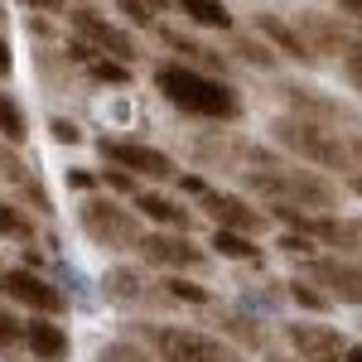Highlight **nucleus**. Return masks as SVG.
I'll return each mask as SVG.
<instances>
[{
    "label": "nucleus",
    "instance_id": "aec40b11",
    "mask_svg": "<svg viewBox=\"0 0 362 362\" xmlns=\"http://www.w3.org/2000/svg\"><path fill=\"white\" fill-rule=\"evenodd\" d=\"M285 295H290V305L305 309V314H329V309H334V295H329V290H319L309 276L285 280Z\"/></svg>",
    "mask_w": 362,
    "mask_h": 362
},
{
    "label": "nucleus",
    "instance_id": "9b49d317",
    "mask_svg": "<svg viewBox=\"0 0 362 362\" xmlns=\"http://www.w3.org/2000/svg\"><path fill=\"white\" fill-rule=\"evenodd\" d=\"M198 203H203V213L213 218V227H227V232H251V237H261V232L271 227V213H266V208H256V203L242 198V194L208 189Z\"/></svg>",
    "mask_w": 362,
    "mask_h": 362
},
{
    "label": "nucleus",
    "instance_id": "412c9836",
    "mask_svg": "<svg viewBox=\"0 0 362 362\" xmlns=\"http://www.w3.org/2000/svg\"><path fill=\"white\" fill-rule=\"evenodd\" d=\"M0 140H10V145L29 140V121H25V107H20L15 92H0Z\"/></svg>",
    "mask_w": 362,
    "mask_h": 362
},
{
    "label": "nucleus",
    "instance_id": "a878e982",
    "mask_svg": "<svg viewBox=\"0 0 362 362\" xmlns=\"http://www.w3.org/2000/svg\"><path fill=\"white\" fill-rule=\"evenodd\" d=\"M223 329L237 338V343H247V348H261V343H266V329H256V319L237 314V309H223Z\"/></svg>",
    "mask_w": 362,
    "mask_h": 362
},
{
    "label": "nucleus",
    "instance_id": "79ce46f5",
    "mask_svg": "<svg viewBox=\"0 0 362 362\" xmlns=\"http://www.w3.org/2000/svg\"><path fill=\"white\" fill-rule=\"evenodd\" d=\"M0 25H5V5H0Z\"/></svg>",
    "mask_w": 362,
    "mask_h": 362
},
{
    "label": "nucleus",
    "instance_id": "5701e85b",
    "mask_svg": "<svg viewBox=\"0 0 362 362\" xmlns=\"http://www.w3.org/2000/svg\"><path fill=\"white\" fill-rule=\"evenodd\" d=\"M0 237L5 242H34V223H29V213L25 208H15L10 198H0Z\"/></svg>",
    "mask_w": 362,
    "mask_h": 362
},
{
    "label": "nucleus",
    "instance_id": "473e14b6",
    "mask_svg": "<svg viewBox=\"0 0 362 362\" xmlns=\"http://www.w3.org/2000/svg\"><path fill=\"white\" fill-rule=\"evenodd\" d=\"M343 78L353 83V92H362V44L353 54H343Z\"/></svg>",
    "mask_w": 362,
    "mask_h": 362
},
{
    "label": "nucleus",
    "instance_id": "7ed1b4c3",
    "mask_svg": "<svg viewBox=\"0 0 362 362\" xmlns=\"http://www.w3.org/2000/svg\"><path fill=\"white\" fill-rule=\"evenodd\" d=\"M271 136H276L280 150H290L300 165L309 169H334V174H348L353 165V150H348V140L338 136L334 126H324V121H309L300 112H285L271 121Z\"/></svg>",
    "mask_w": 362,
    "mask_h": 362
},
{
    "label": "nucleus",
    "instance_id": "c85d7f7f",
    "mask_svg": "<svg viewBox=\"0 0 362 362\" xmlns=\"http://www.w3.org/2000/svg\"><path fill=\"white\" fill-rule=\"evenodd\" d=\"M116 10H121L131 25H145V29L160 25V15H155V5H150V0H116Z\"/></svg>",
    "mask_w": 362,
    "mask_h": 362
},
{
    "label": "nucleus",
    "instance_id": "bb28decb",
    "mask_svg": "<svg viewBox=\"0 0 362 362\" xmlns=\"http://www.w3.org/2000/svg\"><path fill=\"white\" fill-rule=\"evenodd\" d=\"M160 285H165L169 300H179V305H213V290H203V285H194V280H184V276H169Z\"/></svg>",
    "mask_w": 362,
    "mask_h": 362
},
{
    "label": "nucleus",
    "instance_id": "c9c22d12",
    "mask_svg": "<svg viewBox=\"0 0 362 362\" xmlns=\"http://www.w3.org/2000/svg\"><path fill=\"white\" fill-rule=\"evenodd\" d=\"M338 10H343L353 25H362V0H338Z\"/></svg>",
    "mask_w": 362,
    "mask_h": 362
},
{
    "label": "nucleus",
    "instance_id": "cd10ccee",
    "mask_svg": "<svg viewBox=\"0 0 362 362\" xmlns=\"http://www.w3.org/2000/svg\"><path fill=\"white\" fill-rule=\"evenodd\" d=\"M15 343H25V319H15L5 300H0V353H10Z\"/></svg>",
    "mask_w": 362,
    "mask_h": 362
},
{
    "label": "nucleus",
    "instance_id": "f3484780",
    "mask_svg": "<svg viewBox=\"0 0 362 362\" xmlns=\"http://www.w3.org/2000/svg\"><path fill=\"white\" fill-rule=\"evenodd\" d=\"M160 39H165L169 49L179 54V63H189V68H203V73H218V68H227L223 54H213L208 44H198V39L179 34V29H160Z\"/></svg>",
    "mask_w": 362,
    "mask_h": 362
},
{
    "label": "nucleus",
    "instance_id": "58836bf2",
    "mask_svg": "<svg viewBox=\"0 0 362 362\" xmlns=\"http://www.w3.org/2000/svg\"><path fill=\"white\" fill-rule=\"evenodd\" d=\"M343 362H362V343H353V348L343 353Z\"/></svg>",
    "mask_w": 362,
    "mask_h": 362
},
{
    "label": "nucleus",
    "instance_id": "c756f323",
    "mask_svg": "<svg viewBox=\"0 0 362 362\" xmlns=\"http://www.w3.org/2000/svg\"><path fill=\"white\" fill-rule=\"evenodd\" d=\"M102 184H107V189H116V194H131V198L140 194V179H136V174H126V169H112V165L102 169Z\"/></svg>",
    "mask_w": 362,
    "mask_h": 362
},
{
    "label": "nucleus",
    "instance_id": "1a4fd4ad",
    "mask_svg": "<svg viewBox=\"0 0 362 362\" xmlns=\"http://www.w3.org/2000/svg\"><path fill=\"white\" fill-rule=\"evenodd\" d=\"M68 25H73V34H78L83 44H92L97 54L121 58V63H136V58H140L136 34H131V29H121L116 20H107V15H97L92 5H78V10H68Z\"/></svg>",
    "mask_w": 362,
    "mask_h": 362
},
{
    "label": "nucleus",
    "instance_id": "7c9ffc66",
    "mask_svg": "<svg viewBox=\"0 0 362 362\" xmlns=\"http://www.w3.org/2000/svg\"><path fill=\"white\" fill-rule=\"evenodd\" d=\"M49 136H54L58 145H83V126L68 121V116H54V121H49Z\"/></svg>",
    "mask_w": 362,
    "mask_h": 362
},
{
    "label": "nucleus",
    "instance_id": "ea45409f",
    "mask_svg": "<svg viewBox=\"0 0 362 362\" xmlns=\"http://www.w3.org/2000/svg\"><path fill=\"white\" fill-rule=\"evenodd\" d=\"M353 232H358V237H362V218H353Z\"/></svg>",
    "mask_w": 362,
    "mask_h": 362
},
{
    "label": "nucleus",
    "instance_id": "f03ea898",
    "mask_svg": "<svg viewBox=\"0 0 362 362\" xmlns=\"http://www.w3.org/2000/svg\"><path fill=\"white\" fill-rule=\"evenodd\" d=\"M247 189H256L266 203H295L309 213H334L338 208V184L324 169H305L300 160L256 155V169H247Z\"/></svg>",
    "mask_w": 362,
    "mask_h": 362
},
{
    "label": "nucleus",
    "instance_id": "4be33fe9",
    "mask_svg": "<svg viewBox=\"0 0 362 362\" xmlns=\"http://www.w3.org/2000/svg\"><path fill=\"white\" fill-rule=\"evenodd\" d=\"M232 54L242 58V63H251V68H276L280 63V54L261 34H232Z\"/></svg>",
    "mask_w": 362,
    "mask_h": 362
},
{
    "label": "nucleus",
    "instance_id": "b1692460",
    "mask_svg": "<svg viewBox=\"0 0 362 362\" xmlns=\"http://www.w3.org/2000/svg\"><path fill=\"white\" fill-rule=\"evenodd\" d=\"M140 295V271H131V266H116V271H107V300H116V305H131Z\"/></svg>",
    "mask_w": 362,
    "mask_h": 362
},
{
    "label": "nucleus",
    "instance_id": "a211bd4d",
    "mask_svg": "<svg viewBox=\"0 0 362 362\" xmlns=\"http://www.w3.org/2000/svg\"><path fill=\"white\" fill-rule=\"evenodd\" d=\"M213 256H227V261H261V242L251 232H227V227H213L208 237Z\"/></svg>",
    "mask_w": 362,
    "mask_h": 362
},
{
    "label": "nucleus",
    "instance_id": "e433bc0d",
    "mask_svg": "<svg viewBox=\"0 0 362 362\" xmlns=\"http://www.w3.org/2000/svg\"><path fill=\"white\" fill-rule=\"evenodd\" d=\"M20 5H25V10H63L68 0H20Z\"/></svg>",
    "mask_w": 362,
    "mask_h": 362
},
{
    "label": "nucleus",
    "instance_id": "a19ab883",
    "mask_svg": "<svg viewBox=\"0 0 362 362\" xmlns=\"http://www.w3.org/2000/svg\"><path fill=\"white\" fill-rule=\"evenodd\" d=\"M271 362H300V358H271Z\"/></svg>",
    "mask_w": 362,
    "mask_h": 362
},
{
    "label": "nucleus",
    "instance_id": "4c0bfd02",
    "mask_svg": "<svg viewBox=\"0 0 362 362\" xmlns=\"http://www.w3.org/2000/svg\"><path fill=\"white\" fill-rule=\"evenodd\" d=\"M348 150H353V165H362V136H353V140H348Z\"/></svg>",
    "mask_w": 362,
    "mask_h": 362
},
{
    "label": "nucleus",
    "instance_id": "dca6fc26",
    "mask_svg": "<svg viewBox=\"0 0 362 362\" xmlns=\"http://www.w3.org/2000/svg\"><path fill=\"white\" fill-rule=\"evenodd\" d=\"M309 44H314V54H353L362 44V29H348V25H334L329 15H319V10H309Z\"/></svg>",
    "mask_w": 362,
    "mask_h": 362
},
{
    "label": "nucleus",
    "instance_id": "6ab92c4d",
    "mask_svg": "<svg viewBox=\"0 0 362 362\" xmlns=\"http://www.w3.org/2000/svg\"><path fill=\"white\" fill-rule=\"evenodd\" d=\"M174 10H184V20L198 29H232V10L223 0H174Z\"/></svg>",
    "mask_w": 362,
    "mask_h": 362
},
{
    "label": "nucleus",
    "instance_id": "423d86ee",
    "mask_svg": "<svg viewBox=\"0 0 362 362\" xmlns=\"http://www.w3.org/2000/svg\"><path fill=\"white\" fill-rule=\"evenodd\" d=\"M97 155H102V165L126 169V174H136V179H145V184H169V179H179V169H174V160H169L165 150L145 145V140L102 136V140H97Z\"/></svg>",
    "mask_w": 362,
    "mask_h": 362
},
{
    "label": "nucleus",
    "instance_id": "f257e3e1",
    "mask_svg": "<svg viewBox=\"0 0 362 362\" xmlns=\"http://www.w3.org/2000/svg\"><path fill=\"white\" fill-rule=\"evenodd\" d=\"M155 92L165 97L174 112L198 116V121H237L242 116V92L227 83V78L203 73V68H189L179 58L155 63Z\"/></svg>",
    "mask_w": 362,
    "mask_h": 362
},
{
    "label": "nucleus",
    "instance_id": "20e7f679",
    "mask_svg": "<svg viewBox=\"0 0 362 362\" xmlns=\"http://www.w3.org/2000/svg\"><path fill=\"white\" fill-rule=\"evenodd\" d=\"M78 227H83L87 242L102 247V251H136L140 237H145L136 208H121V203L107 198V194H87L83 203H78Z\"/></svg>",
    "mask_w": 362,
    "mask_h": 362
},
{
    "label": "nucleus",
    "instance_id": "6e6552de",
    "mask_svg": "<svg viewBox=\"0 0 362 362\" xmlns=\"http://www.w3.org/2000/svg\"><path fill=\"white\" fill-rule=\"evenodd\" d=\"M150 343H155L160 362H237V353L223 338H208L198 329H179V324H155Z\"/></svg>",
    "mask_w": 362,
    "mask_h": 362
},
{
    "label": "nucleus",
    "instance_id": "f8f14e48",
    "mask_svg": "<svg viewBox=\"0 0 362 362\" xmlns=\"http://www.w3.org/2000/svg\"><path fill=\"white\" fill-rule=\"evenodd\" d=\"M285 343L295 348L300 362H343V353L353 348L334 324H305V319L285 324Z\"/></svg>",
    "mask_w": 362,
    "mask_h": 362
},
{
    "label": "nucleus",
    "instance_id": "393cba45",
    "mask_svg": "<svg viewBox=\"0 0 362 362\" xmlns=\"http://www.w3.org/2000/svg\"><path fill=\"white\" fill-rule=\"evenodd\" d=\"M87 78H92V83H112V87H126V83H131V63H121V58H107V54H97L92 63H87Z\"/></svg>",
    "mask_w": 362,
    "mask_h": 362
},
{
    "label": "nucleus",
    "instance_id": "ddd939ff",
    "mask_svg": "<svg viewBox=\"0 0 362 362\" xmlns=\"http://www.w3.org/2000/svg\"><path fill=\"white\" fill-rule=\"evenodd\" d=\"M25 348L34 362H68L73 353V338L58 319H44V314H29L25 319Z\"/></svg>",
    "mask_w": 362,
    "mask_h": 362
},
{
    "label": "nucleus",
    "instance_id": "2eb2a0df",
    "mask_svg": "<svg viewBox=\"0 0 362 362\" xmlns=\"http://www.w3.org/2000/svg\"><path fill=\"white\" fill-rule=\"evenodd\" d=\"M256 34H261V39H266L280 58H295V63H319L314 44H309L295 25H285L276 10H261V15H256Z\"/></svg>",
    "mask_w": 362,
    "mask_h": 362
},
{
    "label": "nucleus",
    "instance_id": "39448f33",
    "mask_svg": "<svg viewBox=\"0 0 362 362\" xmlns=\"http://www.w3.org/2000/svg\"><path fill=\"white\" fill-rule=\"evenodd\" d=\"M0 300L25 305L29 314H44V319L68 314V295H63L44 271H34V266H5V271H0Z\"/></svg>",
    "mask_w": 362,
    "mask_h": 362
},
{
    "label": "nucleus",
    "instance_id": "9d476101",
    "mask_svg": "<svg viewBox=\"0 0 362 362\" xmlns=\"http://www.w3.org/2000/svg\"><path fill=\"white\" fill-rule=\"evenodd\" d=\"M300 276H309L319 290H329L334 305L362 309V261L358 256H309L300 266Z\"/></svg>",
    "mask_w": 362,
    "mask_h": 362
},
{
    "label": "nucleus",
    "instance_id": "f704fd0d",
    "mask_svg": "<svg viewBox=\"0 0 362 362\" xmlns=\"http://www.w3.org/2000/svg\"><path fill=\"white\" fill-rule=\"evenodd\" d=\"M343 189L353 198H362V169H348V174H343Z\"/></svg>",
    "mask_w": 362,
    "mask_h": 362
},
{
    "label": "nucleus",
    "instance_id": "2f4dec72",
    "mask_svg": "<svg viewBox=\"0 0 362 362\" xmlns=\"http://www.w3.org/2000/svg\"><path fill=\"white\" fill-rule=\"evenodd\" d=\"M63 179H68V189H78V194H97V184H102V174H92V169H68V174H63Z\"/></svg>",
    "mask_w": 362,
    "mask_h": 362
},
{
    "label": "nucleus",
    "instance_id": "4468645a",
    "mask_svg": "<svg viewBox=\"0 0 362 362\" xmlns=\"http://www.w3.org/2000/svg\"><path fill=\"white\" fill-rule=\"evenodd\" d=\"M131 203H136V213L145 223L165 227V232H194V208L179 203V198H169V194H160V189H140Z\"/></svg>",
    "mask_w": 362,
    "mask_h": 362
},
{
    "label": "nucleus",
    "instance_id": "72a5a7b5",
    "mask_svg": "<svg viewBox=\"0 0 362 362\" xmlns=\"http://www.w3.org/2000/svg\"><path fill=\"white\" fill-rule=\"evenodd\" d=\"M10 73H15V54H10V44L0 39V83H5Z\"/></svg>",
    "mask_w": 362,
    "mask_h": 362
},
{
    "label": "nucleus",
    "instance_id": "0eeeda50",
    "mask_svg": "<svg viewBox=\"0 0 362 362\" xmlns=\"http://www.w3.org/2000/svg\"><path fill=\"white\" fill-rule=\"evenodd\" d=\"M136 251H140V261H145V266H160V271H169V276H184V271H203V266L213 261V251L198 247L189 232H165V227L145 232Z\"/></svg>",
    "mask_w": 362,
    "mask_h": 362
}]
</instances>
